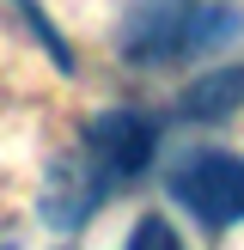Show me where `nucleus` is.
Listing matches in <instances>:
<instances>
[{
	"label": "nucleus",
	"mask_w": 244,
	"mask_h": 250,
	"mask_svg": "<svg viewBox=\"0 0 244 250\" xmlns=\"http://www.w3.org/2000/svg\"><path fill=\"white\" fill-rule=\"evenodd\" d=\"M244 43V6L232 0H134L122 12L116 49L134 67H189Z\"/></svg>",
	"instance_id": "obj_1"
},
{
	"label": "nucleus",
	"mask_w": 244,
	"mask_h": 250,
	"mask_svg": "<svg viewBox=\"0 0 244 250\" xmlns=\"http://www.w3.org/2000/svg\"><path fill=\"white\" fill-rule=\"evenodd\" d=\"M165 189H171V202H177L183 214H195L214 232L244 226V153H226V146L183 153L177 165L165 171Z\"/></svg>",
	"instance_id": "obj_2"
},
{
	"label": "nucleus",
	"mask_w": 244,
	"mask_h": 250,
	"mask_svg": "<svg viewBox=\"0 0 244 250\" xmlns=\"http://www.w3.org/2000/svg\"><path fill=\"white\" fill-rule=\"evenodd\" d=\"M80 153L92 159V171L104 183H128V177H141V171L153 165L159 122L146 116V110H98L80 128Z\"/></svg>",
	"instance_id": "obj_3"
},
{
	"label": "nucleus",
	"mask_w": 244,
	"mask_h": 250,
	"mask_svg": "<svg viewBox=\"0 0 244 250\" xmlns=\"http://www.w3.org/2000/svg\"><path fill=\"white\" fill-rule=\"evenodd\" d=\"M104 195H110V183L92 171V159H61V165L49 171L43 214H49V226H85V214H92Z\"/></svg>",
	"instance_id": "obj_4"
},
{
	"label": "nucleus",
	"mask_w": 244,
	"mask_h": 250,
	"mask_svg": "<svg viewBox=\"0 0 244 250\" xmlns=\"http://www.w3.org/2000/svg\"><path fill=\"white\" fill-rule=\"evenodd\" d=\"M238 104H244V67H214V73H195V85H183L171 110L183 122H226Z\"/></svg>",
	"instance_id": "obj_5"
},
{
	"label": "nucleus",
	"mask_w": 244,
	"mask_h": 250,
	"mask_svg": "<svg viewBox=\"0 0 244 250\" xmlns=\"http://www.w3.org/2000/svg\"><path fill=\"white\" fill-rule=\"evenodd\" d=\"M122 250H183V238L171 232V220H159V214H141L128 226V238H122Z\"/></svg>",
	"instance_id": "obj_6"
},
{
	"label": "nucleus",
	"mask_w": 244,
	"mask_h": 250,
	"mask_svg": "<svg viewBox=\"0 0 244 250\" xmlns=\"http://www.w3.org/2000/svg\"><path fill=\"white\" fill-rule=\"evenodd\" d=\"M19 12H24V19H31V31H37V43H43L49 55H55V67H61V73H73V49L61 43V31H55V24L43 19V6H37V0H19Z\"/></svg>",
	"instance_id": "obj_7"
},
{
	"label": "nucleus",
	"mask_w": 244,
	"mask_h": 250,
	"mask_svg": "<svg viewBox=\"0 0 244 250\" xmlns=\"http://www.w3.org/2000/svg\"><path fill=\"white\" fill-rule=\"evenodd\" d=\"M0 250H6V244H0Z\"/></svg>",
	"instance_id": "obj_8"
}]
</instances>
